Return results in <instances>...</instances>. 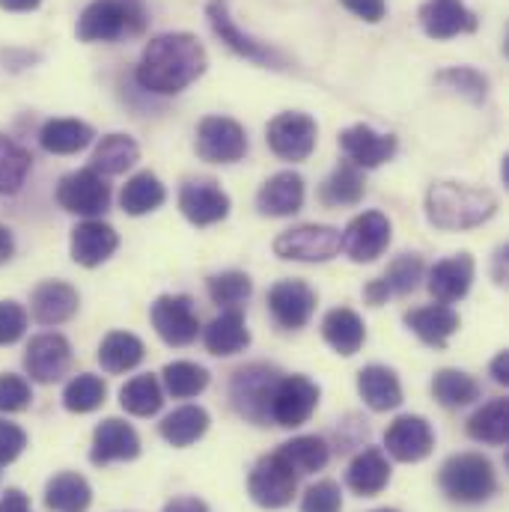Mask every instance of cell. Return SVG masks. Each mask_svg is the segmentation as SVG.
Segmentation results:
<instances>
[{
    "instance_id": "74e56055",
    "label": "cell",
    "mask_w": 509,
    "mask_h": 512,
    "mask_svg": "<svg viewBox=\"0 0 509 512\" xmlns=\"http://www.w3.org/2000/svg\"><path fill=\"white\" fill-rule=\"evenodd\" d=\"M468 435L480 444L504 447L509 438V399H492L486 402L471 420H468Z\"/></svg>"
},
{
    "instance_id": "7c38bea8",
    "label": "cell",
    "mask_w": 509,
    "mask_h": 512,
    "mask_svg": "<svg viewBox=\"0 0 509 512\" xmlns=\"http://www.w3.org/2000/svg\"><path fill=\"white\" fill-rule=\"evenodd\" d=\"M274 254L289 262H328L340 254V230L325 224H304L274 239Z\"/></svg>"
},
{
    "instance_id": "4316f807",
    "label": "cell",
    "mask_w": 509,
    "mask_h": 512,
    "mask_svg": "<svg viewBox=\"0 0 509 512\" xmlns=\"http://www.w3.org/2000/svg\"><path fill=\"white\" fill-rule=\"evenodd\" d=\"M203 343L215 358H233L245 352L251 346V331L242 310H224L218 319H212L209 328L203 331Z\"/></svg>"
},
{
    "instance_id": "f907efd6",
    "label": "cell",
    "mask_w": 509,
    "mask_h": 512,
    "mask_svg": "<svg viewBox=\"0 0 509 512\" xmlns=\"http://www.w3.org/2000/svg\"><path fill=\"white\" fill-rule=\"evenodd\" d=\"M27 331V310L18 301H0V346H12Z\"/></svg>"
},
{
    "instance_id": "52a82bcc",
    "label": "cell",
    "mask_w": 509,
    "mask_h": 512,
    "mask_svg": "<svg viewBox=\"0 0 509 512\" xmlns=\"http://www.w3.org/2000/svg\"><path fill=\"white\" fill-rule=\"evenodd\" d=\"M57 203L81 218H99L111 206V185L93 167L66 173L57 185Z\"/></svg>"
},
{
    "instance_id": "f5cc1de1",
    "label": "cell",
    "mask_w": 509,
    "mask_h": 512,
    "mask_svg": "<svg viewBox=\"0 0 509 512\" xmlns=\"http://www.w3.org/2000/svg\"><path fill=\"white\" fill-rule=\"evenodd\" d=\"M352 15L364 18L367 24H379L387 15V0H340Z\"/></svg>"
},
{
    "instance_id": "2e32d148",
    "label": "cell",
    "mask_w": 509,
    "mask_h": 512,
    "mask_svg": "<svg viewBox=\"0 0 509 512\" xmlns=\"http://www.w3.org/2000/svg\"><path fill=\"white\" fill-rule=\"evenodd\" d=\"M179 209L194 227H212L230 215V197L215 179H188L179 191Z\"/></svg>"
},
{
    "instance_id": "9c48e42d",
    "label": "cell",
    "mask_w": 509,
    "mask_h": 512,
    "mask_svg": "<svg viewBox=\"0 0 509 512\" xmlns=\"http://www.w3.org/2000/svg\"><path fill=\"white\" fill-rule=\"evenodd\" d=\"M316 405H319V384L310 382L307 376H280L271 393L268 417L283 429H295L313 417Z\"/></svg>"
},
{
    "instance_id": "1f68e13d",
    "label": "cell",
    "mask_w": 509,
    "mask_h": 512,
    "mask_svg": "<svg viewBox=\"0 0 509 512\" xmlns=\"http://www.w3.org/2000/svg\"><path fill=\"white\" fill-rule=\"evenodd\" d=\"M364 194H367L364 170L355 167L352 161H340V164L334 167V173L325 179V185H322V191H319V200H322L325 206L340 209V206H355V203H361Z\"/></svg>"
},
{
    "instance_id": "7bdbcfd3",
    "label": "cell",
    "mask_w": 509,
    "mask_h": 512,
    "mask_svg": "<svg viewBox=\"0 0 509 512\" xmlns=\"http://www.w3.org/2000/svg\"><path fill=\"white\" fill-rule=\"evenodd\" d=\"M161 379L173 399H191L209 387V370L200 364H191V361H173L164 367Z\"/></svg>"
},
{
    "instance_id": "5bb4252c",
    "label": "cell",
    "mask_w": 509,
    "mask_h": 512,
    "mask_svg": "<svg viewBox=\"0 0 509 512\" xmlns=\"http://www.w3.org/2000/svg\"><path fill=\"white\" fill-rule=\"evenodd\" d=\"M72 367V346L63 334H39L24 349V370L33 382H60Z\"/></svg>"
},
{
    "instance_id": "4dcf8cb0",
    "label": "cell",
    "mask_w": 509,
    "mask_h": 512,
    "mask_svg": "<svg viewBox=\"0 0 509 512\" xmlns=\"http://www.w3.org/2000/svg\"><path fill=\"white\" fill-rule=\"evenodd\" d=\"M90 504H93V489L75 471H63V474L51 477L45 486L48 512H87Z\"/></svg>"
},
{
    "instance_id": "816d5d0a",
    "label": "cell",
    "mask_w": 509,
    "mask_h": 512,
    "mask_svg": "<svg viewBox=\"0 0 509 512\" xmlns=\"http://www.w3.org/2000/svg\"><path fill=\"white\" fill-rule=\"evenodd\" d=\"M27 447V432L15 423H6L0 420V465H9L15 462Z\"/></svg>"
},
{
    "instance_id": "d6a6232c",
    "label": "cell",
    "mask_w": 509,
    "mask_h": 512,
    "mask_svg": "<svg viewBox=\"0 0 509 512\" xmlns=\"http://www.w3.org/2000/svg\"><path fill=\"white\" fill-rule=\"evenodd\" d=\"M96 131L81 120H48L39 131V143L51 155H75L93 143Z\"/></svg>"
},
{
    "instance_id": "e0dca14e",
    "label": "cell",
    "mask_w": 509,
    "mask_h": 512,
    "mask_svg": "<svg viewBox=\"0 0 509 512\" xmlns=\"http://www.w3.org/2000/svg\"><path fill=\"white\" fill-rule=\"evenodd\" d=\"M268 310L280 328L298 331L316 310V292L304 280H277L268 289Z\"/></svg>"
},
{
    "instance_id": "83f0119b",
    "label": "cell",
    "mask_w": 509,
    "mask_h": 512,
    "mask_svg": "<svg viewBox=\"0 0 509 512\" xmlns=\"http://www.w3.org/2000/svg\"><path fill=\"white\" fill-rule=\"evenodd\" d=\"M346 483H349V489H352L355 495H361V498H376V495H382L384 489H387V483H390V462H387V456H384L379 447L361 450V453L352 459L349 471H346Z\"/></svg>"
},
{
    "instance_id": "681fc988",
    "label": "cell",
    "mask_w": 509,
    "mask_h": 512,
    "mask_svg": "<svg viewBox=\"0 0 509 512\" xmlns=\"http://www.w3.org/2000/svg\"><path fill=\"white\" fill-rule=\"evenodd\" d=\"M30 399H33V390L21 376H12V373L0 376V414L24 411L30 405Z\"/></svg>"
},
{
    "instance_id": "c3c4849f",
    "label": "cell",
    "mask_w": 509,
    "mask_h": 512,
    "mask_svg": "<svg viewBox=\"0 0 509 512\" xmlns=\"http://www.w3.org/2000/svg\"><path fill=\"white\" fill-rule=\"evenodd\" d=\"M301 512H343V492L334 480H322L304 492Z\"/></svg>"
},
{
    "instance_id": "44dd1931",
    "label": "cell",
    "mask_w": 509,
    "mask_h": 512,
    "mask_svg": "<svg viewBox=\"0 0 509 512\" xmlns=\"http://www.w3.org/2000/svg\"><path fill=\"white\" fill-rule=\"evenodd\" d=\"M140 456V435L120 417H108L93 432V465H111V462H131Z\"/></svg>"
},
{
    "instance_id": "ac0fdd59",
    "label": "cell",
    "mask_w": 509,
    "mask_h": 512,
    "mask_svg": "<svg viewBox=\"0 0 509 512\" xmlns=\"http://www.w3.org/2000/svg\"><path fill=\"white\" fill-rule=\"evenodd\" d=\"M384 447L396 462H423L435 447V432L426 417L402 414L387 426Z\"/></svg>"
},
{
    "instance_id": "bcb514c9",
    "label": "cell",
    "mask_w": 509,
    "mask_h": 512,
    "mask_svg": "<svg viewBox=\"0 0 509 512\" xmlns=\"http://www.w3.org/2000/svg\"><path fill=\"white\" fill-rule=\"evenodd\" d=\"M105 396H108V387H105V382L99 376L81 373V376H75L72 382L66 384L63 405L72 414H90V411H96L105 402Z\"/></svg>"
},
{
    "instance_id": "7dc6e473",
    "label": "cell",
    "mask_w": 509,
    "mask_h": 512,
    "mask_svg": "<svg viewBox=\"0 0 509 512\" xmlns=\"http://www.w3.org/2000/svg\"><path fill=\"white\" fill-rule=\"evenodd\" d=\"M423 280V259L417 254H402L396 256L390 265H387V274H384V283L390 289V295H411Z\"/></svg>"
},
{
    "instance_id": "d590c367",
    "label": "cell",
    "mask_w": 509,
    "mask_h": 512,
    "mask_svg": "<svg viewBox=\"0 0 509 512\" xmlns=\"http://www.w3.org/2000/svg\"><path fill=\"white\" fill-rule=\"evenodd\" d=\"M143 358H146L143 340L134 337V334H128V331H111L102 340V346H99V364L111 376H120V373L134 370Z\"/></svg>"
},
{
    "instance_id": "cb8c5ba5",
    "label": "cell",
    "mask_w": 509,
    "mask_h": 512,
    "mask_svg": "<svg viewBox=\"0 0 509 512\" xmlns=\"http://www.w3.org/2000/svg\"><path fill=\"white\" fill-rule=\"evenodd\" d=\"M474 271H477V265H474L471 254L447 256V259H441V262L432 265V271H429V292L441 304L462 301L471 292Z\"/></svg>"
},
{
    "instance_id": "5b68a950",
    "label": "cell",
    "mask_w": 509,
    "mask_h": 512,
    "mask_svg": "<svg viewBox=\"0 0 509 512\" xmlns=\"http://www.w3.org/2000/svg\"><path fill=\"white\" fill-rule=\"evenodd\" d=\"M206 18H209L215 36H218L233 54L251 60L256 66H265V69H289L286 57H283L277 48H271L268 42L254 39L251 33H245V30L233 21V15H230V0H209V3H206Z\"/></svg>"
},
{
    "instance_id": "e575fe53",
    "label": "cell",
    "mask_w": 509,
    "mask_h": 512,
    "mask_svg": "<svg viewBox=\"0 0 509 512\" xmlns=\"http://www.w3.org/2000/svg\"><path fill=\"white\" fill-rule=\"evenodd\" d=\"M140 161V146L128 134H105L93 152V170L102 176H120Z\"/></svg>"
},
{
    "instance_id": "4fadbf2b",
    "label": "cell",
    "mask_w": 509,
    "mask_h": 512,
    "mask_svg": "<svg viewBox=\"0 0 509 512\" xmlns=\"http://www.w3.org/2000/svg\"><path fill=\"white\" fill-rule=\"evenodd\" d=\"M155 334L167 346H191L200 334V319L188 295H161L149 310Z\"/></svg>"
},
{
    "instance_id": "ab89813d",
    "label": "cell",
    "mask_w": 509,
    "mask_h": 512,
    "mask_svg": "<svg viewBox=\"0 0 509 512\" xmlns=\"http://www.w3.org/2000/svg\"><path fill=\"white\" fill-rule=\"evenodd\" d=\"M30 167L33 155L12 137L0 134V194H18L30 176Z\"/></svg>"
},
{
    "instance_id": "d6986e66",
    "label": "cell",
    "mask_w": 509,
    "mask_h": 512,
    "mask_svg": "<svg viewBox=\"0 0 509 512\" xmlns=\"http://www.w3.org/2000/svg\"><path fill=\"white\" fill-rule=\"evenodd\" d=\"M417 18H420L423 33L438 42L462 36V33H474L480 27V18L462 0H426Z\"/></svg>"
},
{
    "instance_id": "3957f363",
    "label": "cell",
    "mask_w": 509,
    "mask_h": 512,
    "mask_svg": "<svg viewBox=\"0 0 509 512\" xmlns=\"http://www.w3.org/2000/svg\"><path fill=\"white\" fill-rule=\"evenodd\" d=\"M149 24L143 0H93L78 18L81 42H114L120 36H140Z\"/></svg>"
},
{
    "instance_id": "9f6ffc18",
    "label": "cell",
    "mask_w": 509,
    "mask_h": 512,
    "mask_svg": "<svg viewBox=\"0 0 509 512\" xmlns=\"http://www.w3.org/2000/svg\"><path fill=\"white\" fill-rule=\"evenodd\" d=\"M164 512H209L206 507V501H200V498H194V495H185V498H173Z\"/></svg>"
},
{
    "instance_id": "b9f144b4",
    "label": "cell",
    "mask_w": 509,
    "mask_h": 512,
    "mask_svg": "<svg viewBox=\"0 0 509 512\" xmlns=\"http://www.w3.org/2000/svg\"><path fill=\"white\" fill-rule=\"evenodd\" d=\"M432 396L444 408H462V405H471L474 399H480V384L474 376H468L462 370H441L432 379Z\"/></svg>"
},
{
    "instance_id": "277c9868",
    "label": "cell",
    "mask_w": 509,
    "mask_h": 512,
    "mask_svg": "<svg viewBox=\"0 0 509 512\" xmlns=\"http://www.w3.org/2000/svg\"><path fill=\"white\" fill-rule=\"evenodd\" d=\"M441 492L456 504H483L498 492L495 465L483 453H459L441 465Z\"/></svg>"
},
{
    "instance_id": "7402d4cb",
    "label": "cell",
    "mask_w": 509,
    "mask_h": 512,
    "mask_svg": "<svg viewBox=\"0 0 509 512\" xmlns=\"http://www.w3.org/2000/svg\"><path fill=\"white\" fill-rule=\"evenodd\" d=\"M72 259L84 268H96L102 262H108L120 248V236L111 224L99 221V218H87L84 224H78L72 230Z\"/></svg>"
},
{
    "instance_id": "30bf717a",
    "label": "cell",
    "mask_w": 509,
    "mask_h": 512,
    "mask_svg": "<svg viewBox=\"0 0 509 512\" xmlns=\"http://www.w3.org/2000/svg\"><path fill=\"white\" fill-rule=\"evenodd\" d=\"M316 137H319L316 120L301 111L277 114L265 131L268 149L283 161H307L316 149Z\"/></svg>"
},
{
    "instance_id": "680465c9",
    "label": "cell",
    "mask_w": 509,
    "mask_h": 512,
    "mask_svg": "<svg viewBox=\"0 0 509 512\" xmlns=\"http://www.w3.org/2000/svg\"><path fill=\"white\" fill-rule=\"evenodd\" d=\"M492 379H495L498 384L509 382V355L507 352H501V355L492 361Z\"/></svg>"
},
{
    "instance_id": "6125c7cd",
    "label": "cell",
    "mask_w": 509,
    "mask_h": 512,
    "mask_svg": "<svg viewBox=\"0 0 509 512\" xmlns=\"http://www.w3.org/2000/svg\"><path fill=\"white\" fill-rule=\"evenodd\" d=\"M373 512H399V510H387V507H384V510H373Z\"/></svg>"
},
{
    "instance_id": "94428289",
    "label": "cell",
    "mask_w": 509,
    "mask_h": 512,
    "mask_svg": "<svg viewBox=\"0 0 509 512\" xmlns=\"http://www.w3.org/2000/svg\"><path fill=\"white\" fill-rule=\"evenodd\" d=\"M495 283H507V248H501L498 254H495Z\"/></svg>"
},
{
    "instance_id": "836d02e7",
    "label": "cell",
    "mask_w": 509,
    "mask_h": 512,
    "mask_svg": "<svg viewBox=\"0 0 509 512\" xmlns=\"http://www.w3.org/2000/svg\"><path fill=\"white\" fill-rule=\"evenodd\" d=\"M209 429V414L200 405H182L173 414H167L158 426L161 438L173 447H191L197 444Z\"/></svg>"
},
{
    "instance_id": "603a6c76",
    "label": "cell",
    "mask_w": 509,
    "mask_h": 512,
    "mask_svg": "<svg viewBox=\"0 0 509 512\" xmlns=\"http://www.w3.org/2000/svg\"><path fill=\"white\" fill-rule=\"evenodd\" d=\"M81 295L72 283L66 280H45L33 289L30 295V307H33V319L39 325H63L78 313Z\"/></svg>"
},
{
    "instance_id": "8fae6325",
    "label": "cell",
    "mask_w": 509,
    "mask_h": 512,
    "mask_svg": "<svg viewBox=\"0 0 509 512\" xmlns=\"http://www.w3.org/2000/svg\"><path fill=\"white\" fill-rule=\"evenodd\" d=\"M194 149L209 164H236L248 155V134L230 117H206L197 126Z\"/></svg>"
},
{
    "instance_id": "ee69618b",
    "label": "cell",
    "mask_w": 509,
    "mask_h": 512,
    "mask_svg": "<svg viewBox=\"0 0 509 512\" xmlns=\"http://www.w3.org/2000/svg\"><path fill=\"white\" fill-rule=\"evenodd\" d=\"M435 84L444 87V90H453L459 96H465L471 105H483L486 96H489V78L471 66H450V69H441L435 75Z\"/></svg>"
},
{
    "instance_id": "60d3db41",
    "label": "cell",
    "mask_w": 509,
    "mask_h": 512,
    "mask_svg": "<svg viewBox=\"0 0 509 512\" xmlns=\"http://www.w3.org/2000/svg\"><path fill=\"white\" fill-rule=\"evenodd\" d=\"M120 405L134 417H152L164 405V390L155 376H134L131 382L123 384L120 390Z\"/></svg>"
},
{
    "instance_id": "f6af8a7d",
    "label": "cell",
    "mask_w": 509,
    "mask_h": 512,
    "mask_svg": "<svg viewBox=\"0 0 509 512\" xmlns=\"http://www.w3.org/2000/svg\"><path fill=\"white\" fill-rule=\"evenodd\" d=\"M206 289H209V298H212L218 307H224V310H239V307L251 298L254 283H251V277H248L245 271H221V274H212V277H209Z\"/></svg>"
},
{
    "instance_id": "91938a15",
    "label": "cell",
    "mask_w": 509,
    "mask_h": 512,
    "mask_svg": "<svg viewBox=\"0 0 509 512\" xmlns=\"http://www.w3.org/2000/svg\"><path fill=\"white\" fill-rule=\"evenodd\" d=\"M39 3L42 0H0V9H6V12H33V9H39Z\"/></svg>"
},
{
    "instance_id": "7a4b0ae2",
    "label": "cell",
    "mask_w": 509,
    "mask_h": 512,
    "mask_svg": "<svg viewBox=\"0 0 509 512\" xmlns=\"http://www.w3.org/2000/svg\"><path fill=\"white\" fill-rule=\"evenodd\" d=\"M498 212V197L489 188L462 182H438L426 194L429 224L438 230H474Z\"/></svg>"
},
{
    "instance_id": "9a60e30c",
    "label": "cell",
    "mask_w": 509,
    "mask_h": 512,
    "mask_svg": "<svg viewBox=\"0 0 509 512\" xmlns=\"http://www.w3.org/2000/svg\"><path fill=\"white\" fill-rule=\"evenodd\" d=\"M390 233H393V227H390L387 215L364 212L346 227V233L340 236V248L352 262H376L390 245Z\"/></svg>"
},
{
    "instance_id": "ffe728a7",
    "label": "cell",
    "mask_w": 509,
    "mask_h": 512,
    "mask_svg": "<svg viewBox=\"0 0 509 512\" xmlns=\"http://www.w3.org/2000/svg\"><path fill=\"white\" fill-rule=\"evenodd\" d=\"M340 149L346 152V158L361 167V170H376L384 161H390L396 155V137L382 134L367 123L349 126L340 131Z\"/></svg>"
},
{
    "instance_id": "484cf974",
    "label": "cell",
    "mask_w": 509,
    "mask_h": 512,
    "mask_svg": "<svg viewBox=\"0 0 509 512\" xmlns=\"http://www.w3.org/2000/svg\"><path fill=\"white\" fill-rule=\"evenodd\" d=\"M405 325L432 349H444L459 331V313L450 304H429L405 313Z\"/></svg>"
},
{
    "instance_id": "f1b7e54d",
    "label": "cell",
    "mask_w": 509,
    "mask_h": 512,
    "mask_svg": "<svg viewBox=\"0 0 509 512\" xmlns=\"http://www.w3.org/2000/svg\"><path fill=\"white\" fill-rule=\"evenodd\" d=\"M322 337H325V343H328L337 355L352 358V355L361 352V346H364V340H367V328H364V319H361L355 310L337 307V310H331V313L322 319Z\"/></svg>"
},
{
    "instance_id": "8992f818",
    "label": "cell",
    "mask_w": 509,
    "mask_h": 512,
    "mask_svg": "<svg viewBox=\"0 0 509 512\" xmlns=\"http://www.w3.org/2000/svg\"><path fill=\"white\" fill-rule=\"evenodd\" d=\"M280 382V373L268 364H248L242 370H236L233 382H230V399L233 408L251 420L256 426H265L268 417V405H271V393Z\"/></svg>"
},
{
    "instance_id": "6da1fadb",
    "label": "cell",
    "mask_w": 509,
    "mask_h": 512,
    "mask_svg": "<svg viewBox=\"0 0 509 512\" xmlns=\"http://www.w3.org/2000/svg\"><path fill=\"white\" fill-rule=\"evenodd\" d=\"M209 66L206 48L194 33H161L146 42L134 81L155 96H176L188 90Z\"/></svg>"
},
{
    "instance_id": "db71d44e",
    "label": "cell",
    "mask_w": 509,
    "mask_h": 512,
    "mask_svg": "<svg viewBox=\"0 0 509 512\" xmlns=\"http://www.w3.org/2000/svg\"><path fill=\"white\" fill-rule=\"evenodd\" d=\"M0 512H30V498L21 489H6L0 498Z\"/></svg>"
},
{
    "instance_id": "ba28073f",
    "label": "cell",
    "mask_w": 509,
    "mask_h": 512,
    "mask_svg": "<svg viewBox=\"0 0 509 512\" xmlns=\"http://www.w3.org/2000/svg\"><path fill=\"white\" fill-rule=\"evenodd\" d=\"M295 489H298V474L286 465V459L280 453L262 456L248 477V492H251L256 507H262V510H280V507L292 504Z\"/></svg>"
},
{
    "instance_id": "6f0895ef",
    "label": "cell",
    "mask_w": 509,
    "mask_h": 512,
    "mask_svg": "<svg viewBox=\"0 0 509 512\" xmlns=\"http://www.w3.org/2000/svg\"><path fill=\"white\" fill-rule=\"evenodd\" d=\"M12 254H15V236H12L9 227L0 224V265H6L12 259Z\"/></svg>"
},
{
    "instance_id": "d4e9b609",
    "label": "cell",
    "mask_w": 509,
    "mask_h": 512,
    "mask_svg": "<svg viewBox=\"0 0 509 512\" xmlns=\"http://www.w3.org/2000/svg\"><path fill=\"white\" fill-rule=\"evenodd\" d=\"M304 206V179L292 170L274 173L256 194V209L268 218H289Z\"/></svg>"
},
{
    "instance_id": "8d00e7d4",
    "label": "cell",
    "mask_w": 509,
    "mask_h": 512,
    "mask_svg": "<svg viewBox=\"0 0 509 512\" xmlns=\"http://www.w3.org/2000/svg\"><path fill=\"white\" fill-rule=\"evenodd\" d=\"M167 200V191L161 185V179L149 170L131 176L126 185H123V194H120V206L123 212L131 218H140V215H149L155 212L161 203Z\"/></svg>"
},
{
    "instance_id": "11a10c76",
    "label": "cell",
    "mask_w": 509,
    "mask_h": 512,
    "mask_svg": "<svg viewBox=\"0 0 509 512\" xmlns=\"http://www.w3.org/2000/svg\"><path fill=\"white\" fill-rule=\"evenodd\" d=\"M364 298H367V304H370V307H382V304H387L390 289H387L384 277L382 280H370V283L364 286Z\"/></svg>"
},
{
    "instance_id": "f546056e",
    "label": "cell",
    "mask_w": 509,
    "mask_h": 512,
    "mask_svg": "<svg viewBox=\"0 0 509 512\" xmlns=\"http://www.w3.org/2000/svg\"><path fill=\"white\" fill-rule=\"evenodd\" d=\"M358 393L373 411H393L402 405V384L396 373L382 364H370L358 373Z\"/></svg>"
},
{
    "instance_id": "f35d334b",
    "label": "cell",
    "mask_w": 509,
    "mask_h": 512,
    "mask_svg": "<svg viewBox=\"0 0 509 512\" xmlns=\"http://www.w3.org/2000/svg\"><path fill=\"white\" fill-rule=\"evenodd\" d=\"M277 453L286 459V465H289L295 474H316V471H322V468L328 465V459H331V450H328L325 438H319V435L292 438V441H286Z\"/></svg>"
}]
</instances>
